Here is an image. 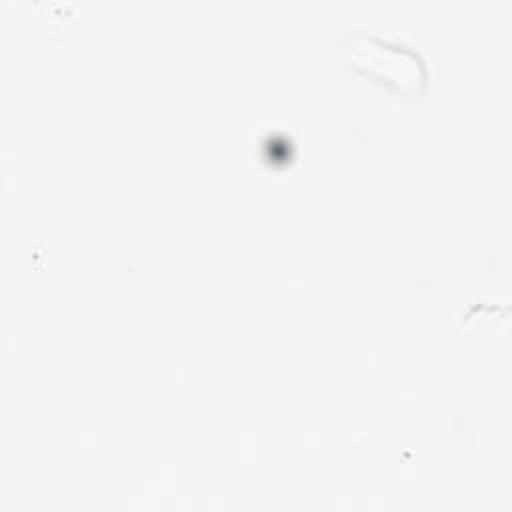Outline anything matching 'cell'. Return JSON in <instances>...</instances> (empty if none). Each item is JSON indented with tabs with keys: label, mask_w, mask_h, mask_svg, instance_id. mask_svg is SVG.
Masks as SVG:
<instances>
[{
	"label": "cell",
	"mask_w": 512,
	"mask_h": 512,
	"mask_svg": "<svg viewBox=\"0 0 512 512\" xmlns=\"http://www.w3.org/2000/svg\"><path fill=\"white\" fill-rule=\"evenodd\" d=\"M344 54L356 72L372 78L396 96L416 98L426 86L428 74L422 58L402 44L358 32L348 38Z\"/></svg>",
	"instance_id": "cell-1"
}]
</instances>
